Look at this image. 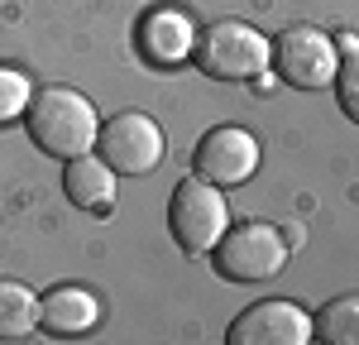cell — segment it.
I'll list each match as a JSON object with an SVG mask.
<instances>
[{"label":"cell","instance_id":"1","mask_svg":"<svg viewBox=\"0 0 359 345\" xmlns=\"http://www.w3.org/2000/svg\"><path fill=\"white\" fill-rule=\"evenodd\" d=\"M25 130L43 154H53V158L67 163V158L96 149V140H101V115L72 86H39L34 101H29V111H25Z\"/></svg>","mask_w":359,"mask_h":345},{"label":"cell","instance_id":"2","mask_svg":"<svg viewBox=\"0 0 359 345\" xmlns=\"http://www.w3.org/2000/svg\"><path fill=\"white\" fill-rule=\"evenodd\" d=\"M196 67L216 82H249L264 67H273V43L245 20H221L196 34Z\"/></svg>","mask_w":359,"mask_h":345},{"label":"cell","instance_id":"3","mask_svg":"<svg viewBox=\"0 0 359 345\" xmlns=\"http://www.w3.org/2000/svg\"><path fill=\"white\" fill-rule=\"evenodd\" d=\"M168 230L182 245V255H211L230 230V206H225L221 187L206 177H182L168 201Z\"/></svg>","mask_w":359,"mask_h":345},{"label":"cell","instance_id":"4","mask_svg":"<svg viewBox=\"0 0 359 345\" xmlns=\"http://www.w3.org/2000/svg\"><path fill=\"white\" fill-rule=\"evenodd\" d=\"M211 255H216L221 278L230 283H269L287 264V235L269 221H245V226L225 230Z\"/></svg>","mask_w":359,"mask_h":345},{"label":"cell","instance_id":"5","mask_svg":"<svg viewBox=\"0 0 359 345\" xmlns=\"http://www.w3.org/2000/svg\"><path fill=\"white\" fill-rule=\"evenodd\" d=\"M273 67L278 77L297 91H321V86L335 82L340 72V48H335L331 34L311 25H287L273 39Z\"/></svg>","mask_w":359,"mask_h":345},{"label":"cell","instance_id":"6","mask_svg":"<svg viewBox=\"0 0 359 345\" xmlns=\"http://www.w3.org/2000/svg\"><path fill=\"white\" fill-rule=\"evenodd\" d=\"M101 158L115 168V177H144V172H154L163 163V130H158V120L144 111H120L106 120V130H101Z\"/></svg>","mask_w":359,"mask_h":345},{"label":"cell","instance_id":"7","mask_svg":"<svg viewBox=\"0 0 359 345\" xmlns=\"http://www.w3.org/2000/svg\"><path fill=\"white\" fill-rule=\"evenodd\" d=\"M192 172L216 187H240L259 172V140L245 125H216L192 154Z\"/></svg>","mask_w":359,"mask_h":345},{"label":"cell","instance_id":"8","mask_svg":"<svg viewBox=\"0 0 359 345\" xmlns=\"http://www.w3.org/2000/svg\"><path fill=\"white\" fill-rule=\"evenodd\" d=\"M225 341L230 345H306L311 341V316L297 302L269 297V302H254L235 316Z\"/></svg>","mask_w":359,"mask_h":345},{"label":"cell","instance_id":"9","mask_svg":"<svg viewBox=\"0 0 359 345\" xmlns=\"http://www.w3.org/2000/svg\"><path fill=\"white\" fill-rule=\"evenodd\" d=\"M135 43L154 67H182L196 53V20L187 10H154L144 15Z\"/></svg>","mask_w":359,"mask_h":345},{"label":"cell","instance_id":"10","mask_svg":"<svg viewBox=\"0 0 359 345\" xmlns=\"http://www.w3.org/2000/svg\"><path fill=\"white\" fill-rule=\"evenodd\" d=\"M101 321V302L86 292V288H53L43 302H39V326L48 336H86L91 326Z\"/></svg>","mask_w":359,"mask_h":345},{"label":"cell","instance_id":"11","mask_svg":"<svg viewBox=\"0 0 359 345\" xmlns=\"http://www.w3.org/2000/svg\"><path fill=\"white\" fill-rule=\"evenodd\" d=\"M62 192L82 211H111L115 206V168L96 154H77L62 168Z\"/></svg>","mask_w":359,"mask_h":345},{"label":"cell","instance_id":"12","mask_svg":"<svg viewBox=\"0 0 359 345\" xmlns=\"http://www.w3.org/2000/svg\"><path fill=\"white\" fill-rule=\"evenodd\" d=\"M311 336L326 345H359V292H340L311 316Z\"/></svg>","mask_w":359,"mask_h":345},{"label":"cell","instance_id":"13","mask_svg":"<svg viewBox=\"0 0 359 345\" xmlns=\"http://www.w3.org/2000/svg\"><path fill=\"white\" fill-rule=\"evenodd\" d=\"M39 326V297L15 278H0V341H25Z\"/></svg>","mask_w":359,"mask_h":345},{"label":"cell","instance_id":"14","mask_svg":"<svg viewBox=\"0 0 359 345\" xmlns=\"http://www.w3.org/2000/svg\"><path fill=\"white\" fill-rule=\"evenodd\" d=\"M29 101H34V86L20 67H0V125H10V120H20L29 111Z\"/></svg>","mask_w":359,"mask_h":345},{"label":"cell","instance_id":"15","mask_svg":"<svg viewBox=\"0 0 359 345\" xmlns=\"http://www.w3.org/2000/svg\"><path fill=\"white\" fill-rule=\"evenodd\" d=\"M335 96H340V111L359 125V53L340 58V72H335Z\"/></svg>","mask_w":359,"mask_h":345}]
</instances>
